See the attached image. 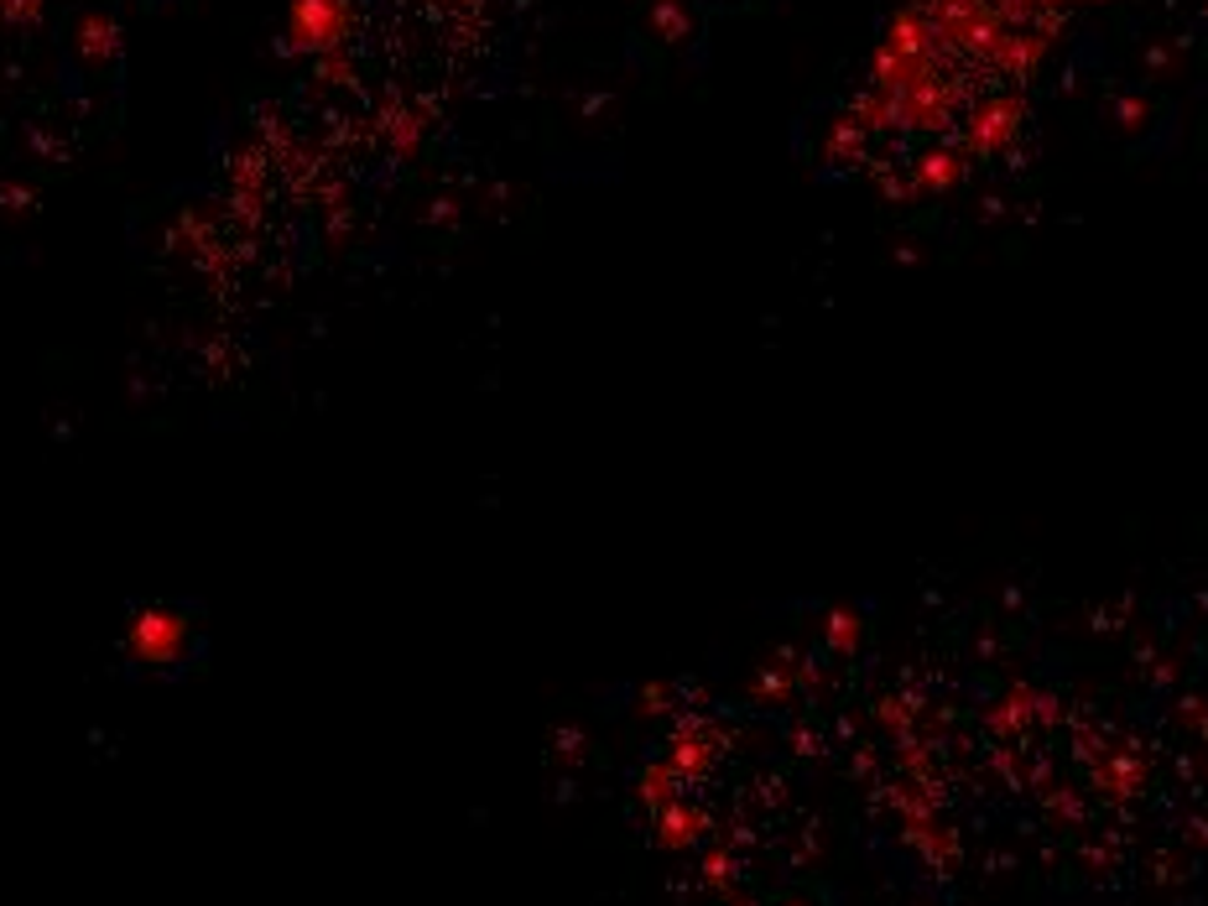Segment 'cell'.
Masks as SVG:
<instances>
[{"label": "cell", "mask_w": 1208, "mask_h": 906, "mask_svg": "<svg viewBox=\"0 0 1208 906\" xmlns=\"http://www.w3.org/2000/svg\"><path fill=\"white\" fill-rule=\"evenodd\" d=\"M298 32L313 37V43H334L339 32V5L334 0H302L298 5Z\"/></svg>", "instance_id": "1"}]
</instances>
